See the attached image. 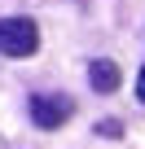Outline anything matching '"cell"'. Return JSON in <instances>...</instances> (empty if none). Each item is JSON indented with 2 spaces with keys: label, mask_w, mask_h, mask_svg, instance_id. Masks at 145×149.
I'll return each mask as SVG.
<instances>
[{
  "label": "cell",
  "mask_w": 145,
  "mask_h": 149,
  "mask_svg": "<svg viewBox=\"0 0 145 149\" xmlns=\"http://www.w3.org/2000/svg\"><path fill=\"white\" fill-rule=\"evenodd\" d=\"M40 48V26L31 18H0V57H31Z\"/></svg>",
  "instance_id": "1"
},
{
  "label": "cell",
  "mask_w": 145,
  "mask_h": 149,
  "mask_svg": "<svg viewBox=\"0 0 145 149\" xmlns=\"http://www.w3.org/2000/svg\"><path fill=\"white\" fill-rule=\"evenodd\" d=\"M70 114H75V101L62 97V92H35V97H31V123L44 127V132L62 127Z\"/></svg>",
  "instance_id": "2"
},
{
  "label": "cell",
  "mask_w": 145,
  "mask_h": 149,
  "mask_svg": "<svg viewBox=\"0 0 145 149\" xmlns=\"http://www.w3.org/2000/svg\"><path fill=\"white\" fill-rule=\"evenodd\" d=\"M88 84H92L97 92H119L123 74H119V66H114L110 57H97V61L88 66Z\"/></svg>",
  "instance_id": "3"
},
{
  "label": "cell",
  "mask_w": 145,
  "mask_h": 149,
  "mask_svg": "<svg viewBox=\"0 0 145 149\" xmlns=\"http://www.w3.org/2000/svg\"><path fill=\"white\" fill-rule=\"evenodd\" d=\"M97 132H101V136H110V140H119V136H123V127H119V123H114V118H106V123H101V127H97Z\"/></svg>",
  "instance_id": "4"
},
{
  "label": "cell",
  "mask_w": 145,
  "mask_h": 149,
  "mask_svg": "<svg viewBox=\"0 0 145 149\" xmlns=\"http://www.w3.org/2000/svg\"><path fill=\"white\" fill-rule=\"evenodd\" d=\"M136 97L145 101V66H141V74H136Z\"/></svg>",
  "instance_id": "5"
}]
</instances>
